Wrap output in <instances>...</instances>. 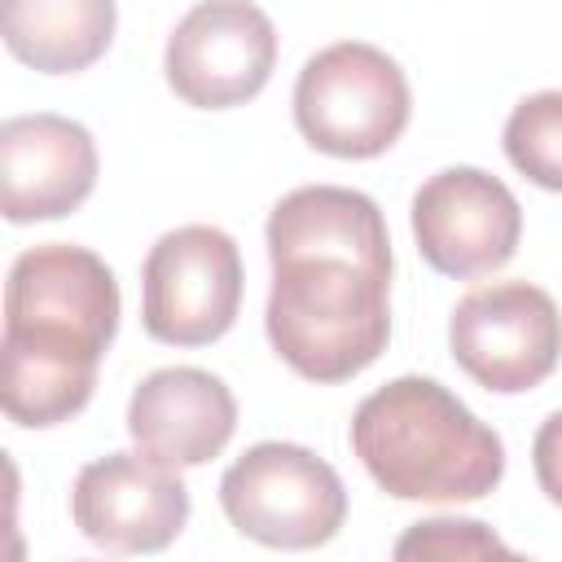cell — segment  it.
<instances>
[{"mask_svg": "<svg viewBox=\"0 0 562 562\" xmlns=\"http://www.w3.org/2000/svg\"><path fill=\"white\" fill-rule=\"evenodd\" d=\"M351 452L395 501H483L505 474L501 435L443 382L404 373L351 413Z\"/></svg>", "mask_w": 562, "mask_h": 562, "instance_id": "3", "label": "cell"}, {"mask_svg": "<svg viewBox=\"0 0 562 562\" xmlns=\"http://www.w3.org/2000/svg\"><path fill=\"white\" fill-rule=\"evenodd\" d=\"M531 470H536L540 492L562 509V408L540 422L531 439Z\"/></svg>", "mask_w": 562, "mask_h": 562, "instance_id": "16", "label": "cell"}, {"mask_svg": "<svg viewBox=\"0 0 562 562\" xmlns=\"http://www.w3.org/2000/svg\"><path fill=\"white\" fill-rule=\"evenodd\" d=\"M114 0H0L4 48L40 75H79L114 40Z\"/></svg>", "mask_w": 562, "mask_h": 562, "instance_id": "13", "label": "cell"}, {"mask_svg": "<svg viewBox=\"0 0 562 562\" xmlns=\"http://www.w3.org/2000/svg\"><path fill=\"white\" fill-rule=\"evenodd\" d=\"M417 255L457 281L505 268L522 241V206L505 180L479 167H443L413 193Z\"/></svg>", "mask_w": 562, "mask_h": 562, "instance_id": "9", "label": "cell"}, {"mask_svg": "<svg viewBox=\"0 0 562 562\" xmlns=\"http://www.w3.org/2000/svg\"><path fill=\"white\" fill-rule=\"evenodd\" d=\"M413 119V92L395 57L364 40L312 53L294 79V123L329 158H378Z\"/></svg>", "mask_w": 562, "mask_h": 562, "instance_id": "4", "label": "cell"}, {"mask_svg": "<svg viewBox=\"0 0 562 562\" xmlns=\"http://www.w3.org/2000/svg\"><path fill=\"white\" fill-rule=\"evenodd\" d=\"M241 312V255L215 224L162 233L140 268V325L167 347H206Z\"/></svg>", "mask_w": 562, "mask_h": 562, "instance_id": "6", "label": "cell"}, {"mask_svg": "<svg viewBox=\"0 0 562 562\" xmlns=\"http://www.w3.org/2000/svg\"><path fill=\"white\" fill-rule=\"evenodd\" d=\"M505 158L540 189L562 193V88L531 92L505 119Z\"/></svg>", "mask_w": 562, "mask_h": 562, "instance_id": "14", "label": "cell"}, {"mask_svg": "<svg viewBox=\"0 0 562 562\" xmlns=\"http://www.w3.org/2000/svg\"><path fill=\"white\" fill-rule=\"evenodd\" d=\"M237 430L233 391L193 364L154 369L127 400V435L132 443L176 470L206 465L228 448Z\"/></svg>", "mask_w": 562, "mask_h": 562, "instance_id": "12", "label": "cell"}, {"mask_svg": "<svg viewBox=\"0 0 562 562\" xmlns=\"http://www.w3.org/2000/svg\"><path fill=\"white\" fill-rule=\"evenodd\" d=\"M272 290L263 329L307 382L364 373L391 338V233L378 202L342 184H303L268 215Z\"/></svg>", "mask_w": 562, "mask_h": 562, "instance_id": "1", "label": "cell"}, {"mask_svg": "<svg viewBox=\"0 0 562 562\" xmlns=\"http://www.w3.org/2000/svg\"><path fill=\"white\" fill-rule=\"evenodd\" d=\"M162 70L193 110L246 105L277 70V26L255 0H198L167 35Z\"/></svg>", "mask_w": 562, "mask_h": 562, "instance_id": "8", "label": "cell"}, {"mask_svg": "<svg viewBox=\"0 0 562 562\" xmlns=\"http://www.w3.org/2000/svg\"><path fill=\"white\" fill-rule=\"evenodd\" d=\"M220 505L241 536L268 549H316L347 522V487L338 470L285 439L246 448L220 479Z\"/></svg>", "mask_w": 562, "mask_h": 562, "instance_id": "5", "label": "cell"}, {"mask_svg": "<svg viewBox=\"0 0 562 562\" xmlns=\"http://www.w3.org/2000/svg\"><path fill=\"white\" fill-rule=\"evenodd\" d=\"M70 518L97 549L158 553L189 522V487L176 465L145 452H105L79 470Z\"/></svg>", "mask_w": 562, "mask_h": 562, "instance_id": "10", "label": "cell"}, {"mask_svg": "<svg viewBox=\"0 0 562 562\" xmlns=\"http://www.w3.org/2000/svg\"><path fill=\"white\" fill-rule=\"evenodd\" d=\"M119 281L101 255L44 241L13 259L4 281L0 404L18 426H57L83 413L101 356L119 334Z\"/></svg>", "mask_w": 562, "mask_h": 562, "instance_id": "2", "label": "cell"}, {"mask_svg": "<svg viewBox=\"0 0 562 562\" xmlns=\"http://www.w3.org/2000/svg\"><path fill=\"white\" fill-rule=\"evenodd\" d=\"M395 558H509V544L474 518H426L400 536Z\"/></svg>", "mask_w": 562, "mask_h": 562, "instance_id": "15", "label": "cell"}, {"mask_svg": "<svg viewBox=\"0 0 562 562\" xmlns=\"http://www.w3.org/2000/svg\"><path fill=\"white\" fill-rule=\"evenodd\" d=\"M448 351L483 391L522 395L562 360V312L531 281L474 285L448 316Z\"/></svg>", "mask_w": 562, "mask_h": 562, "instance_id": "7", "label": "cell"}, {"mask_svg": "<svg viewBox=\"0 0 562 562\" xmlns=\"http://www.w3.org/2000/svg\"><path fill=\"white\" fill-rule=\"evenodd\" d=\"M97 140L66 114L0 123V211L9 224L61 220L97 189Z\"/></svg>", "mask_w": 562, "mask_h": 562, "instance_id": "11", "label": "cell"}]
</instances>
